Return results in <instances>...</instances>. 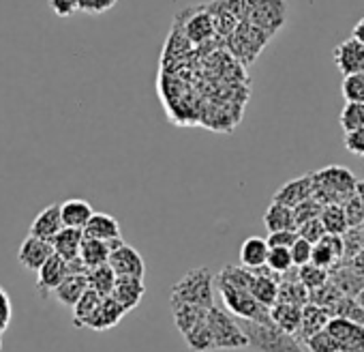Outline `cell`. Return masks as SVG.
Segmentation results:
<instances>
[{
    "label": "cell",
    "mask_w": 364,
    "mask_h": 352,
    "mask_svg": "<svg viewBox=\"0 0 364 352\" xmlns=\"http://www.w3.org/2000/svg\"><path fill=\"white\" fill-rule=\"evenodd\" d=\"M124 314H127V309L109 294V296H103L101 305L90 316L86 326L92 328V331H107V328H114L124 318Z\"/></svg>",
    "instance_id": "4fadbf2b"
},
{
    "label": "cell",
    "mask_w": 364,
    "mask_h": 352,
    "mask_svg": "<svg viewBox=\"0 0 364 352\" xmlns=\"http://www.w3.org/2000/svg\"><path fill=\"white\" fill-rule=\"evenodd\" d=\"M84 237L109 243V241L122 239V232H120V224L116 217H112L107 213H95L84 228Z\"/></svg>",
    "instance_id": "ffe728a7"
},
{
    "label": "cell",
    "mask_w": 364,
    "mask_h": 352,
    "mask_svg": "<svg viewBox=\"0 0 364 352\" xmlns=\"http://www.w3.org/2000/svg\"><path fill=\"white\" fill-rule=\"evenodd\" d=\"M9 320H11V301H9L7 292L0 288V333L7 328Z\"/></svg>",
    "instance_id": "f907efd6"
},
{
    "label": "cell",
    "mask_w": 364,
    "mask_h": 352,
    "mask_svg": "<svg viewBox=\"0 0 364 352\" xmlns=\"http://www.w3.org/2000/svg\"><path fill=\"white\" fill-rule=\"evenodd\" d=\"M334 65L343 76H351V73H362L364 71V43H360L358 39H345L341 41L334 52H332Z\"/></svg>",
    "instance_id": "8fae6325"
},
{
    "label": "cell",
    "mask_w": 364,
    "mask_h": 352,
    "mask_svg": "<svg viewBox=\"0 0 364 352\" xmlns=\"http://www.w3.org/2000/svg\"><path fill=\"white\" fill-rule=\"evenodd\" d=\"M82 243H84V230H80V228H67V226H65V228L54 237V241H52L54 252H56L58 256H63L67 262L80 258Z\"/></svg>",
    "instance_id": "44dd1931"
},
{
    "label": "cell",
    "mask_w": 364,
    "mask_h": 352,
    "mask_svg": "<svg viewBox=\"0 0 364 352\" xmlns=\"http://www.w3.org/2000/svg\"><path fill=\"white\" fill-rule=\"evenodd\" d=\"M71 275V269H69V262L54 254L39 271H37V292L39 296L48 299L67 277Z\"/></svg>",
    "instance_id": "30bf717a"
},
{
    "label": "cell",
    "mask_w": 364,
    "mask_h": 352,
    "mask_svg": "<svg viewBox=\"0 0 364 352\" xmlns=\"http://www.w3.org/2000/svg\"><path fill=\"white\" fill-rule=\"evenodd\" d=\"M144 294H146V286H144L141 277H118L116 286H114V292H112V296L127 311L135 309L139 305V301L144 299Z\"/></svg>",
    "instance_id": "e0dca14e"
},
{
    "label": "cell",
    "mask_w": 364,
    "mask_h": 352,
    "mask_svg": "<svg viewBox=\"0 0 364 352\" xmlns=\"http://www.w3.org/2000/svg\"><path fill=\"white\" fill-rule=\"evenodd\" d=\"M321 211H323V205H321L319 200H315V198H309V200L300 202L298 207H294L296 228H300L302 224H306V222H311V219L319 217V215H321Z\"/></svg>",
    "instance_id": "60d3db41"
},
{
    "label": "cell",
    "mask_w": 364,
    "mask_h": 352,
    "mask_svg": "<svg viewBox=\"0 0 364 352\" xmlns=\"http://www.w3.org/2000/svg\"><path fill=\"white\" fill-rule=\"evenodd\" d=\"M86 277H88V286L92 290H97L101 296H109L114 292V286H116V279H118V275L109 266V262L101 264V266H95V269H88Z\"/></svg>",
    "instance_id": "f1b7e54d"
},
{
    "label": "cell",
    "mask_w": 364,
    "mask_h": 352,
    "mask_svg": "<svg viewBox=\"0 0 364 352\" xmlns=\"http://www.w3.org/2000/svg\"><path fill=\"white\" fill-rule=\"evenodd\" d=\"M50 9L58 18L67 20V18H71V16H75L80 11V0H50Z\"/></svg>",
    "instance_id": "c3c4849f"
},
{
    "label": "cell",
    "mask_w": 364,
    "mask_h": 352,
    "mask_svg": "<svg viewBox=\"0 0 364 352\" xmlns=\"http://www.w3.org/2000/svg\"><path fill=\"white\" fill-rule=\"evenodd\" d=\"M330 279L338 286V290L345 296H358V292L364 288V273L351 266V262L341 260L330 269Z\"/></svg>",
    "instance_id": "2e32d148"
},
{
    "label": "cell",
    "mask_w": 364,
    "mask_h": 352,
    "mask_svg": "<svg viewBox=\"0 0 364 352\" xmlns=\"http://www.w3.org/2000/svg\"><path fill=\"white\" fill-rule=\"evenodd\" d=\"M321 224L326 226V232L328 234H345L349 230V224H347V217H345V209L343 205H326L321 215H319Z\"/></svg>",
    "instance_id": "d6a6232c"
},
{
    "label": "cell",
    "mask_w": 364,
    "mask_h": 352,
    "mask_svg": "<svg viewBox=\"0 0 364 352\" xmlns=\"http://www.w3.org/2000/svg\"><path fill=\"white\" fill-rule=\"evenodd\" d=\"M90 286H88V277H86V273H71L54 292H52V296L63 305V307H69V309H73L75 307V303L82 299V294L88 290Z\"/></svg>",
    "instance_id": "ac0fdd59"
},
{
    "label": "cell",
    "mask_w": 364,
    "mask_h": 352,
    "mask_svg": "<svg viewBox=\"0 0 364 352\" xmlns=\"http://www.w3.org/2000/svg\"><path fill=\"white\" fill-rule=\"evenodd\" d=\"M217 290L221 294V301L225 305L228 311H232L236 318L242 320H255V322H264L270 324V307H266L264 303H259L249 290L238 288L221 277H217Z\"/></svg>",
    "instance_id": "277c9868"
},
{
    "label": "cell",
    "mask_w": 364,
    "mask_h": 352,
    "mask_svg": "<svg viewBox=\"0 0 364 352\" xmlns=\"http://www.w3.org/2000/svg\"><path fill=\"white\" fill-rule=\"evenodd\" d=\"M277 303H289L304 307L311 303V290L300 281V279H287L279 284V299Z\"/></svg>",
    "instance_id": "f546056e"
},
{
    "label": "cell",
    "mask_w": 364,
    "mask_h": 352,
    "mask_svg": "<svg viewBox=\"0 0 364 352\" xmlns=\"http://www.w3.org/2000/svg\"><path fill=\"white\" fill-rule=\"evenodd\" d=\"M65 228V222H63V213H60V205H50L48 209H43L33 226H31V232L33 237H39V239H46V241H54V237Z\"/></svg>",
    "instance_id": "9a60e30c"
},
{
    "label": "cell",
    "mask_w": 364,
    "mask_h": 352,
    "mask_svg": "<svg viewBox=\"0 0 364 352\" xmlns=\"http://www.w3.org/2000/svg\"><path fill=\"white\" fill-rule=\"evenodd\" d=\"M101 301H103V296L97 292V290H92V288H88L84 294H82V299L75 303V307H73V324L80 328V326H86V322L90 320V316L97 311V307L101 305Z\"/></svg>",
    "instance_id": "1f68e13d"
},
{
    "label": "cell",
    "mask_w": 364,
    "mask_h": 352,
    "mask_svg": "<svg viewBox=\"0 0 364 352\" xmlns=\"http://www.w3.org/2000/svg\"><path fill=\"white\" fill-rule=\"evenodd\" d=\"M330 311L326 307H319L315 303H309L302 307V322H300V328L296 333V337L304 343L311 335L323 331L328 326V320H330Z\"/></svg>",
    "instance_id": "d6986e66"
},
{
    "label": "cell",
    "mask_w": 364,
    "mask_h": 352,
    "mask_svg": "<svg viewBox=\"0 0 364 352\" xmlns=\"http://www.w3.org/2000/svg\"><path fill=\"white\" fill-rule=\"evenodd\" d=\"M343 296H345V294L338 290V286H336L332 279H328L323 286L311 290V303H315V305H319V307H326L328 311H330Z\"/></svg>",
    "instance_id": "836d02e7"
},
{
    "label": "cell",
    "mask_w": 364,
    "mask_h": 352,
    "mask_svg": "<svg viewBox=\"0 0 364 352\" xmlns=\"http://www.w3.org/2000/svg\"><path fill=\"white\" fill-rule=\"evenodd\" d=\"M330 316H338V318H347V320H353L358 324H364V307L358 303L355 296H343L330 309Z\"/></svg>",
    "instance_id": "d590c367"
},
{
    "label": "cell",
    "mask_w": 364,
    "mask_h": 352,
    "mask_svg": "<svg viewBox=\"0 0 364 352\" xmlns=\"http://www.w3.org/2000/svg\"><path fill=\"white\" fill-rule=\"evenodd\" d=\"M355 299H358V303H360V305L364 307V288H362V290L358 292V296H355Z\"/></svg>",
    "instance_id": "11a10c76"
},
{
    "label": "cell",
    "mask_w": 364,
    "mask_h": 352,
    "mask_svg": "<svg viewBox=\"0 0 364 352\" xmlns=\"http://www.w3.org/2000/svg\"><path fill=\"white\" fill-rule=\"evenodd\" d=\"M268 39H270V35L264 33L262 29H257L255 24L240 22L238 29L230 35L228 46L236 58H240L245 65H251L255 61V56L264 50Z\"/></svg>",
    "instance_id": "8992f818"
},
{
    "label": "cell",
    "mask_w": 364,
    "mask_h": 352,
    "mask_svg": "<svg viewBox=\"0 0 364 352\" xmlns=\"http://www.w3.org/2000/svg\"><path fill=\"white\" fill-rule=\"evenodd\" d=\"M270 254V245L262 237H249L240 247V264L247 269H259L266 264Z\"/></svg>",
    "instance_id": "d4e9b609"
},
{
    "label": "cell",
    "mask_w": 364,
    "mask_h": 352,
    "mask_svg": "<svg viewBox=\"0 0 364 352\" xmlns=\"http://www.w3.org/2000/svg\"><path fill=\"white\" fill-rule=\"evenodd\" d=\"M187 341V346L193 350V352H213L217 350L215 346V335L210 331V324H208V318L202 320L200 324H196L187 335H182Z\"/></svg>",
    "instance_id": "4dcf8cb0"
},
{
    "label": "cell",
    "mask_w": 364,
    "mask_h": 352,
    "mask_svg": "<svg viewBox=\"0 0 364 352\" xmlns=\"http://www.w3.org/2000/svg\"><path fill=\"white\" fill-rule=\"evenodd\" d=\"M60 213H63V222H65L67 228H80V230H84L86 224L90 222V217L95 215L90 202L80 200V198L65 200L60 205Z\"/></svg>",
    "instance_id": "7402d4cb"
},
{
    "label": "cell",
    "mask_w": 364,
    "mask_h": 352,
    "mask_svg": "<svg viewBox=\"0 0 364 352\" xmlns=\"http://www.w3.org/2000/svg\"><path fill=\"white\" fill-rule=\"evenodd\" d=\"M313 198V172H306L294 181H287L283 187H279L272 196L274 202H281L285 207H298L300 202Z\"/></svg>",
    "instance_id": "7c38bea8"
},
{
    "label": "cell",
    "mask_w": 364,
    "mask_h": 352,
    "mask_svg": "<svg viewBox=\"0 0 364 352\" xmlns=\"http://www.w3.org/2000/svg\"><path fill=\"white\" fill-rule=\"evenodd\" d=\"M347 262H351V266H353V269H358L360 273H364V247H362V249H360L351 260H347Z\"/></svg>",
    "instance_id": "816d5d0a"
},
{
    "label": "cell",
    "mask_w": 364,
    "mask_h": 352,
    "mask_svg": "<svg viewBox=\"0 0 364 352\" xmlns=\"http://www.w3.org/2000/svg\"><path fill=\"white\" fill-rule=\"evenodd\" d=\"M341 93H343V99L347 103H364V71L343 76Z\"/></svg>",
    "instance_id": "e575fe53"
},
{
    "label": "cell",
    "mask_w": 364,
    "mask_h": 352,
    "mask_svg": "<svg viewBox=\"0 0 364 352\" xmlns=\"http://www.w3.org/2000/svg\"><path fill=\"white\" fill-rule=\"evenodd\" d=\"M304 348L306 352H341V346L338 341L328 333V328L311 335L306 341H304Z\"/></svg>",
    "instance_id": "f35d334b"
},
{
    "label": "cell",
    "mask_w": 364,
    "mask_h": 352,
    "mask_svg": "<svg viewBox=\"0 0 364 352\" xmlns=\"http://www.w3.org/2000/svg\"><path fill=\"white\" fill-rule=\"evenodd\" d=\"M118 0H80V11L90 14V16H99L109 11Z\"/></svg>",
    "instance_id": "681fc988"
},
{
    "label": "cell",
    "mask_w": 364,
    "mask_h": 352,
    "mask_svg": "<svg viewBox=\"0 0 364 352\" xmlns=\"http://www.w3.org/2000/svg\"><path fill=\"white\" fill-rule=\"evenodd\" d=\"M360 228H362V232H364V224H362V226H360Z\"/></svg>",
    "instance_id": "6f0895ef"
},
{
    "label": "cell",
    "mask_w": 364,
    "mask_h": 352,
    "mask_svg": "<svg viewBox=\"0 0 364 352\" xmlns=\"http://www.w3.org/2000/svg\"><path fill=\"white\" fill-rule=\"evenodd\" d=\"M343 144H345L347 152H351L355 157H364V127L353 129V131H345Z\"/></svg>",
    "instance_id": "f6af8a7d"
},
{
    "label": "cell",
    "mask_w": 364,
    "mask_h": 352,
    "mask_svg": "<svg viewBox=\"0 0 364 352\" xmlns=\"http://www.w3.org/2000/svg\"><path fill=\"white\" fill-rule=\"evenodd\" d=\"M358 187L355 174L345 165H326L313 172V198L326 205L347 202Z\"/></svg>",
    "instance_id": "6da1fadb"
},
{
    "label": "cell",
    "mask_w": 364,
    "mask_h": 352,
    "mask_svg": "<svg viewBox=\"0 0 364 352\" xmlns=\"http://www.w3.org/2000/svg\"><path fill=\"white\" fill-rule=\"evenodd\" d=\"M0 350H3V341H0Z\"/></svg>",
    "instance_id": "9f6ffc18"
},
{
    "label": "cell",
    "mask_w": 364,
    "mask_h": 352,
    "mask_svg": "<svg viewBox=\"0 0 364 352\" xmlns=\"http://www.w3.org/2000/svg\"><path fill=\"white\" fill-rule=\"evenodd\" d=\"M298 234L302 237V239H306L309 243H319L328 232H326V226L321 224V219L319 217H315V219H311V222H306V224H302L300 228H298Z\"/></svg>",
    "instance_id": "ee69618b"
},
{
    "label": "cell",
    "mask_w": 364,
    "mask_h": 352,
    "mask_svg": "<svg viewBox=\"0 0 364 352\" xmlns=\"http://www.w3.org/2000/svg\"><path fill=\"white\" fill-rule=\"evenodd\" d=\"M351 37L353 39H358L360 43H364V18L362 20H358V24L353 26V31H351Z\"/></svg>",
    "instance_id": "f5cc1de1"
},
{
    "label": "cell",
    "mask_w": 364,
    "mask_h": 352,
    "mask_svg": "<svg viewBox=\"0 0 364 352\" xmlns=\"http://www.w3.org/2000/svg\"><path fill=\"white\" fill-rule=\"evenodd\" d=\"M298 230H279V232H268V245L270 247H291L298 241Z\"/></svg>",
    "instance_id": "7dc6e473"
},
{
    "label": "cell",
    "mask_w": 364,
    "mask_h": 352,
    "mask_svg": "<svg viewBox=\"0 0 364 352\" xmlns=\"http://www.w3.org/2000/svg\"><path fill=\"white\" fill-rule=\"evenodd\" d=\"M109 254H112L109 243L99 241V239L84 237V243H82V249H80V258H82V262H84L88 269L107 264V262H109Z\"/></svg>",
    "instance_id": "4316f807"
},
{
    "label": "cell",
    "mask_w": 364,
    "mask_h": 352,
    "mask_svg": "<svg viewBox=\"0 0 364 352\" xmlns=\"http://www.w3.org/2000/svg\"><path fill=\"white\" fill-rule=\"evenodd\" d=\"M355 194H358V198H360V200L364 202V179H362V181L358 179V187H355Z\"/></svg>",
    "instance_id": "db71d44e"
},
{
    "label": "cell",
    "mask_w": 364,
    "mask_h": 352,
    "mask_svg": "<svg viewBox=\"0 0 364 352\" xmlns=\"http://www.w3.org/2000/svg\"><path fill=\"white\" fill-rule=\"evenodd\" d=\"M208 324H210V331L215 335L217 350L249 348V337H247L245 328L240 326V320L232 311L213 305L208 309Z\"/></svg>",
    "instance_id": "5b68a950"
},
{
    "label": "cell",
    "mask_w": 364,
    "mask_h": 352,
    "mask_svg": "<svg viewBox=\"0 0 364 352\" xmlns=\"http://www.w3.org/2000/svg\"><path fill=\"white\" fill-rule=\"evenodd\" d=\"M343 260V237L341 234H326L319 243L313 245L311 262L323 269H332Z\"/></svg>",
    "instance_id": "5bb4252c"
},
{
    "label": "cell",
    "mask_w": 364,
    "mask_h": 352,
    "mask_svg": "<svg viewBox=\"0 0 364 352\" xmlns=\"http://www.w3.org/2000/svg\"><path fill=\"white\" fill-rule=\"evenodd\" d=\"M270 320L281 331L296 335L300 328V322H302V307L289 305V303H274L270 307Z\"/></svg>",
    "instance_id": "603a6c76"
},
{
    "label": "cell",
    "mask_w": 364,
    "mask_h": 352,
    "mask_svg": "<svg viewBox=\"0 0 364 352\" xmlns=\"http://www.w3.org/2000/svg\"><path fill=\"white\" fill-rule=\"evenodd\" d=\"M343 209H345L349 228H358L364 224V202L358 198V194H353L347 202H343Z\"/></svg>",
    "instance_id": "7bdbcfd3"
},
{
    "label": "cell",
    "mask_w": 364,
    "mask_h": 352,
    "mask_svg": "<svg viewBox=\"0 0 364 352\" xmlns=\"http://www.w3.org/2000/svg\"><path fill=\"white\" fill-rule=\"evenodd\" d=\"M298 277H300V281H302L309 290H315V288L323 286V284L330 279V271L323 269V266H317V264L309 262V264L298 266Z\"/></svg>",
    "instance_id": "8d00e7d4"
},
{
    "label": "cell",
    "mask_w": 364,
    "mask_h": 352,
    "mask_svg": "<svg viewBox=\"0 0 364 352\" xmlns=\"http://www.w3.org/2000/svg\"><path fill=\"white\" fill-rule=\"evenodd\" d=\"M54 254H56V252H54L52 241H46V239H39V237L28 234V237L22 241L20 249H18V260H20V264H22L26 271L37 273Z\"/></svg>",
    "instance_id": "9c48e42d"
},
{
    "label": "cell",
    "mask_w": 364,
    "mask_h": 352,
    "mask_svg": "<svg viewBox=\"0 0 364 352\" xmlns=\"http://www.w3.org/2000/svg\"><path fill=\"white\" fill-rule=\"evenodd\" d=\"M343 131H353L364 127V103H345L338 116Z\"/></svg>",
    "instance_id": "74e56055"
},
{
    "label": "cell",
    "mask_w": 364,
    "mask_h": 352,
    "mask_svg": "<svg viewBox=\"0 0 364 352\" xmlns=\"http://www.w3.org/2000/svg\"><path fill=\"white\" fill-rule=\"evenodd\" d=\"M266 264H268L274 273H279V275H283V273H287L291 266H296L289 247H270V254H268Z\"/></svg>",
    "instance_id": "ab89813d"
},
{
    "label": "cell",
    "mask_w": 364,
    "mask_h": 352,
    "mask_svg": "<svg viewBox=\"0 0 364 352\" xmlns=\"http://www.w3.org/2000/svg\"><path fill=\"white\" fill-rule=\"evenodd\" d=\"M264 226L268 232H279V230H298L296 219H294V209L285 207L281 202H274L266 209L264 213Z\"/></svg>",
    "instance_id": "484cf974"
},
{
    "label": "cell",
    "mask_w": 364,
    "mask_h": 352,
    "mask_svg": "<svg viewBox=\"0 0 364 352\" xmlns=\"http://www.w3.org/2000/svg\"><path fill=\"white\" fill-rule=\"evenodd\" d=\"M364 247V232L362 228H349L345 234H343V260H351L360 249Z\"/></svg>",
    "instance_id": "b9f144b4"
},
{
    "label": "cell",
    "mask_w": 364,
    "mask_h": 352,
    "mask_svg": "<svg viewBox=\"0 0 364 352\" xmlns=\"http://www.w3.org/2000/svg\"><path fill=\"white\" fill-rule=\"evenodd\" d=\"M109 266L116 271L118 277H141L146 275V262L139 256V252L131 245H127L122 239L109 241Z\"/></svg>",
    "instance_id": "52a82bcc"
},
{
    "label": "cell",
    "mask_w": 364,
    "mask_h": 352,
    "mask_svg": "<svg viewBox=\"0 0 364 352\" xmlns=\"http://www.w3.org/2000/svg\"><path fill=\"white\" fill-rule=\"evenodd\" d=\"M326 328L338 341L341 352H364V324L332 316Z\"/></svg>",
    "instance_id": "ba28073f"
},
{
    "label": "cell",
    "mask_w": 364,
    "mask_h": 352,
    "mask_svg": "<svg viewBox=\"0 0 364 352\" xmlns=\"http://www.w3.org/2000/svg\"><path fill=\"white\" fill-rule=\"evenodd\" d=\"M171 314H173V322H176V328L180 331V335H187L196 324H200L202 320L208 318V309L206 307L189 305V303L171 305Z\"/></svg>",
    "instance_id": "cb8c5ba5"
},
{
    "label": "cell",
    "mask_w": 364,
    "mask_h": 352,
    "mask_svg": "<svg viewBox=\"0 0 364 352\" xmlns=\"http://www.w3.org/2000/svg\"><path fill=\"white\" fill-rule=\"evenodd\" d=\"M238 320L249 337L251 352H306L304 343L296 335L281 331L272 322L264 324L255 320H242V318Z\"/></svg>",
    "instance_id": "3957f363"
},
{
    "label": "cell",
    "mask_w": 364,
    "mask_h": 352,
    "mask_svg": "<svg viewBox=\"0 0 364 352\" xmlns=\"http://www.w3.org/2000/svg\"><path fill=\"white\" fill-rule=\"evenodd\" d=\"M198 11H204V14H196L193 20H191L189 26H187V37H189V41H193V43H202V41L210 39L213 33H217L215 18H213V14L208 11V7H202V9H198Z\"/></svg>",
    "instance_id": "83f0119b"
},
{
    "label": "cell",
    "mask_w": 364,
    "mask_h": 352,
    "mask_svg": "<svg viewBox=\"0 0 364 352\" xmlns=\"http://www.w3.org/2000/svg\"><path fill=\"white\" fill-rule=\"evenodd\" d=\"M289 249H291V258H294V264H296V266H302V264H309V262H311L313 243H309L306 239L298 237V241H296Z\"/></svg>",
    "instance_id": "bcb514c9"
},
{
    "label": "cell",
    "mask_w": 364,
    "mask_h": 352,
    "mask_svg": "<svg viewBox=\"0 0 364 352\" xmlns=\"http://www.w3.org/2000/svg\"><path fill=\"white\" fill-rule=\"evenodd\" d=\"M215 290H217V277L204 266L191 269L182 275L173 286L169 294V305H200L210 309L215 305Z\"/></svg>",
    "instance_id": "7a4b0ae2"
}]
</instances>
